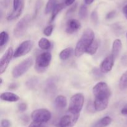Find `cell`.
I'll list each match as a JSON object with an SVG mask.
<instances>
[{
  "mask_svg": "<svg viewBox=\"0 0 127 127\" xmlns=\"http://www.w3.org/2000/svg\"><path fill=\"white\" fill-rule=\"evenodd\" d=\"M57 0H48L47 3V5H46L45 10V14H48L51 11H52L53 9L54 8L55 6L57 4H56L57 3Z\"/></svg>",
  "mask_w": 127,
  "mask_h": 127,
  "instance_id": "603a6c76",
  "label": "cell"
},
{
  "mask_svg": "<svg viewBox=\"0 0 127 127\" xmlns=\"http://www.w3.org/2000/svg\"><path fill=\"white\" fill-rule=\"evenodd\" d=\"M119 87L122 90H124L127 88V71L122 74L120 78V82H119Z\"/></svg>",
  "mask_w": 127,
  "mask_h": 127,
  "instance_id": "7402d4cb",
  "label": "cell"
},
{
  "mask_svg": "<svg viewBox=\"0 0 127 127\" xmlns=\"http://www.w3.org/2000/svg\"><path fill=\"white\" fill-rule=\"evenodd\" d=\"M1 125L2 127H10V126H11V122L8 120L4 119V120H2V121H1Z\"/></svg>",
  "mask_w": 127,
  "mask_h": 127,
  "instance_id": "4dcf8cb0",
  "label": "cell"
},
{
  "mask_svg": "<svg viewBox=\"0 0 127 127\" xmlns=\"http://www.w3.org/2000/svg\"><path fill=\"white\" fill-rule=\"evenodd\" d=\"M84 1L86 4H91L94 2V0H84Z\"/></svg>",
  "mask_w": 127,
  "mask_h": 127,
  "instance_id": "74e56055",
  "label": "cell"
},
{
  "mask_svg": "<svg viewBox=\"0 0 127 127\" xmlns=\"http://www.w3.org/2000/svg\"><path fill=\"white\" fill-rule=\"evenodd\" d=\"M79 116H76L69 114L62 117L57 124L58 127H73L76 124Z\"/></svg>",
  "mask_w": 127,
  "mask_h": 127,
  "instance_id": "8fae6325",
  "label": "cell"
},
{
  "mask_svg": "<svg viewBox=\"0 0 127 127\" xmlns=\"http://www.w3.org/2000/svg\"><path fill=\"white\" fill-rule=\"evenodd\" d=\"M112 120L110 117H104L94 123L91 127H107L111 124Z\"/></svg>",
  "mask_w": 127,
  "mask_h": 127,
  "instance_id": "2e32d148",
  "label": "cell"
},
{
  "mask_svg": "<svg viewBox=\"0 0 127 127\" xmlns=\"http://www.w3.org/2000/svg\"><path fill=\"white\" fill-rule=\"evenodd\" d=\"M53 26L52 25H50V26H47L43 30V33H44L45 35H46L47 37H49L52 35V32H53Z\"/></svg>",
  "mask_w": 127,
  "mask_h": 127,
  "instance_id": "4316f807",
  "label": "cell"
},
{
  "mask_svg": "<svg viewBox=\"0 0 127 127\" xmlns=\"http://www.w3.org/2000/svg\"><path fill=\"white\" fill-rule=\"evenodd\" d=\"M122 48V43L120 39H116L114 41L112 49V55L114 58H117L120 55Z\"/></svg>",
  "mask_w": 127,
  "mask_h": 127,
  "instance_id": "5bb4252c",
  "label": "cell"
},
{
  "mask_svg": "<svg viewBox=\"0 0 127 127\" xmlns=\"http://www.w3.org/2000/svg\"><path fill=\"white\" fill-rule=\"evenodd\" d=\"M93 92L95 100H109L111 94L109 86L104 82H99L95 84L93 88Z\"/></svg>",
  "mask_w": 127,
  "mask_h": 127,
  "instance_id": "3957f363",
  "label": "cell"
},
{
  "mask_svg": "<svg viewBox=\"0 0 127 127\" xmlns=\"http://www.w3.org/2000/svg\"><path fill=\"white\" fill-rule=\"evenodd\" d=\"M28 127H43V124L35 122H32Z\"/></svg>",
  "mask_w": 127,
  "mask_h": 127,
  "instance_id": "d6a6232c",
  "label": "cell"
},
{
  "mask_svg": "<svg viewBox=\"0 0 127 127\" xmlns=\"http://www.w3.org/2000/svg\"><path fill=\"white\" fill-rule=\"evenodd\" d=\"M93 74H94V75L95 76H97V77H99L100 78V76H102V72L100 71V69L99 70V69H97V68H95L93 69Z\"/></svg>",
  "mask_w": 127,
  "mask_h": 127,
  "instance_id": "f546056e",
  "label": "cell"
},
{
  "mask_svg": "<svg viewBox=\"0 0 127 127\" xmlns=\"http://www.w3.org/2000/svg\"><path fill=\"white\" fill-rule=\"evenodd\" d=\"M91 20L94 24H97L98 21V15L96 11H94L91 14Z\"/></svg>",
  "mask_w": 127,
  "mask_h": 127,
  "instance_id": "f1b7e54d",
  "label": "cell"
},
{
  "mask_svg": "<svg viewBox=\"0 0 127 127\" xmlns=\"http://www.w3.org/2000/svg\"><path fill=\"white\" fill-rule=\"evenodd\" d=\"M88 16V8L84 4H83L81 6L79 11V16L82 19H84L86 18Z\"/></svg>",
  "mask_w": 127,
  "mask_h": 127,
  "instance_id": "d4e9b609",
  "label": "cell"
},
{
  "mask_svg": "<svg viewBox=\"0 0 127 127\" xmlns=\"http://www.w3.org/2000/svg\"><path fill=\"white\" fill-rule=\"evenodd\" d=\"M37 83H38V81H37V79L33 78V79H31L28 80V81L26 83V85L28 88H31V89H33V88H35Z\"/></svg>",
  "mask_w": 127,
  "mask_h": 127,
  "instance_id": "484cf974",
  "label": "cell"
},
{
  "mask_svg": "<svg viewBox=\"0 0 127 127\" xmlns=\"http://www.w3.org/2000/svg\"><path fill=\"white\" fill-rule=\"evenodd\" d=\"M38 45L42 50H48L51 47V43L47 38H42L38 42Z\"/></svg>",
  "mask_w": 127,
  "mask_h": 127,
  "instance_id": "ffe728a7",
  "label": "cell"
},
{
  "mask_svg": "<svg viewBox=\"0 0 127 127\" xmlns=\"http://www.w3.org/2000/svg\"><path fill=\"white\" fill-rule=\"evenodd\" d=\"M67 105V99L64 96L62 95H58L55 100V105L58 109H63Z\"/></svg>",
  "mask_w": 127,
  "mask_h": 127,
  "instance_id": "e0dca14e",
  "label": "cell"
},
{
  "mask_svg": "<svg viewBox=\"0 0 127 127\" xmlns=\"http://www.w3.org/2000/svg\"><path fill=\"white\" fill-rule=\"evenodd\" d=\"M81 27V24L78 20L72 19L69 20L67 22L66 29V32L68 33H73L74 32H76Z\"/></svg>",
  "mask_w": 127,
  "mask_h": 127,
  "instance_id": "4fadbf2b",
  "label": "cell"
},
{
  "mask_svg": "<svg viewBox=\"0 0 127 127\" xmlns=\"http://www.w3.org/2000/svg\"></svg>",
  "mask_w": 127,
  "mask_h": 127,
  "instance_id": "f35d334b",
  "label": "cell"
},
{
  "mask_svg": "<svg viewBox=\"0 0 127 127\" xmlns=\"http://www.w3.org/2000/svg\"><path fill=\"white\" fill-rule=\"evenodd\" d=\"M76 7H77V4H75L74 6H72V7H71V8L69 9L68 10V11H67L66 14L67 15H69V14H71L72 13H73V12L75 11L76 9Z\"/></svg>",
  "mask_w": 127,
  "mask_h": 127,
  "instance_id": "1f68e13d",
  "label": "cell"
},
{
  "mask_svg": "<svg viewBox=\"0 0 127 127\" xmlns=\"http://www.w3.org/2000/svg\"><path fill=\"white\" fill-rule=\"evenodd\" d=\"M114 60L115 58L112 56L109 55L102 61L100 66V69L103 73H106L110 71L112 69L114 64Z\"/></svg>",
  "mask_w": 127,
  "mask_h": 127,
  "instance_id": "7c38bea8",
  "label": "cell"
},
{
  "mask_svg": "<svg viewBox=\"0 0 127 127\" xmlns=\"http://www.w3.org/2000/svg\"><path fill=\"white\" fill-rule=\"evenodd\" d=\"M31 16L26 15L22 17L19 21L17 23L16 27L14 29V35L16 38H19L22 37L26 33L30 23H31Z\"/></svg>",
  "mask_w": 127,
  "mask_h": 127,
  "instance_id": "8992f818",
  "label": "cell"
},
{
  "mask_svg": "<svg viewBox=\"0 0 127 127\" xmlns=\"http://www.w3.org/2000/svg\"><path fill=\"white\" fill-rule=\"evenodd\" d=\"M33 63V60L32 57H29L23 60L13 68L12 71V76L14 78H18L22 76L31 68Z\"/></svg>",
  "mask_w": 127,
  "mask_h": 127,
  "instance_id": "277c9868",
  "label": "cell"
},
{
  "mask_svg": "<svg viewBox=\"0 0 127 127\" xmlns=\"http://www.w3.org/2000/svg\"><path fill=\"white\" fill-rule=\"evenodd\" d=\"M74 1H75V0H65L64 3H65L66 6H71L74 3Z\"/></svg>",
  "mask_w": 127,
  "mask_h": 127,
  "instance_id": "e575fe53",
  "label": "cell"
},
{
  "mask_svg": "<svg viewBox=\"0 0 127 127\" xmlns=\"http://www.w3.org/2000/svg\"><path fill=\"white\" fill-rule=\"evenodd\" d=\"M84 102V97L81 93H77L71 97L68 112L76 116H79Z\"/></svg>",
  "mask_w": 127,
  "mask_h": 127,
  "instance_id": "7a4b0ae2",
  "label": "cell"
},
{
  "mask_svg": "<svg viewBox=\"0 0 127 127\" xmlns=\"http://www.w3.org/2000/svg\"><path fill=\"white\" fill-rule=\"evenodd\" d=\"M52 118L50 112L45 109H40L33 110L31 114V119L33 122L44 124L49 121Z\"/></svg>",
  "mask_w": 127,
  "mask_h": 127,
  "instance_id": "52a82bcc",
  "label": "cell"
},
{
  "mask_svg": "<svg viewBox=\"0 0 127 127\" xmlns=\"http://www.w3.org/2000/svg\"><path fill=\"white\" fill-rule=\"evenodd\" d=\"M123 13H124V16H125L126 19H127V4L125 5L123 8Z\"/></svg>",
  "mask_w": 127,
  "mask_h": 127,
  "instance_id": "8d00e7d4",
  "label": "cell"
},
{
  "mask_svg": "<svg viewBox=\"0 0 127 127\" xmlns=\"http://www.w3.org/2000/svg\"><path fill=\"white\" fill-rule=\"evenodd\" d=\"M73 53V49L72 48H66L65 49L63 50L62 52L60 53V58L62 60H68L71 56L72 55Z\"/></svg>",
  "mask_w": 127,
  "mask_h": 127,
  "instance_id": "d6986e66",
  "label": "cell"
},
{
  "mask_svg": "<svg viewBox=\"0 0 127 127\" xmlns=\"http://www.w3.org/2000/svg\"><path fill=\"white\" fill-rule=\"evenodd\" d=\"M65 3H59V4H57L55 6L54 8L52 10V16H51V19H50V22H52L55 19L56 17H57V15L63 9V8L65 6Z\"/></svg>",
  "mask_w": 127,
  "mask_h": 127,
  "instance_id": "ac0fdd59",
  "label": "cell"
},
{
  "mask_svg": "<svg viewBox=\"0 0 127 127\" xmlns=\"http://www.w3.org/2000/svg\"><path fill=\"white\" fill-rule=\"evenodd\" d=\"M94 38L95 34L93 30L91 29H87L85 30L75 47V55L77 57H79L84 53H86L87 50L94 41Z\"/></svg>",
  "mask_w": 127,
  "mask_h": 127,
  "instance_id": "6da1fadb",
  "label": "cell"
},
{
  "mask_svg": "<svg viewBox=\"0 0 127 127\" xmlns=\"http://www.w3.org/2000/svg\"><path fill=\"white\" fill-rule=\"evenodd\" d=\"M24 6V0H13V10L7 17V19L12 21L19 17L23 11Z\"/></svg>",
  "mask_w": 127,
  "mask_h": 127,
  "instance_id": "9c48e42d",
  "label": "cell"
},
{
  "mask_svg": "<svg viewBox=\"0 0 127 127\" xmlns=\"http://www.w3.org/2000/svg\"><path fill=\"white\" fill-rule=\"evenodd\" d=\"M121 113L122 115H127V105H125V106L123 107V109H122Z\"/></svg>",
  "mask_w": 127,
  "mask_h": 127,
  "instance_id": "d590c367",
  "label": "cell"
},
{
  "mask_svg": "<svg viewBox=\"0 0 127 127\" xmlns=\"http://www.w3.org/2000/svg\"><path fill=\"white\" fill-rule=\"evenodd\" d=\"M13 55V49L11 47H9L7 48V50L4 53L1 58V61H0V73L1 74H2L6 70Z\"/></svg>",
  "mask_w": 127,
  "mask_h": 127,
  "instance_id": "30bf717a",
  "label": "cell"
},
{
  "mask_svg": "<svg viewBox=\"0 0 127 127\" xmlns=\"http://www.w3.org/2000/svg\"><path fill=\"white\" fill-rule=\"evenodd\" d=\"M98 47H99V43L97 40H94L93 43L91 45L90 47L88 48V49L87 50L86 53L88 54L91 55H93L96 53Z\"/></svg>",
  "mask_w": 127,
  "mask_h": 127,
  "instance_id": "44dd1931",
  "label": "cell"
},
{
  "mask_svg": "<svg viewBox=\"0 0 127 127\" xmlns=\"http://www.w3.org/2000/svg\"><path fill=\"white\" fill-rule=\"evenodd\" d=\"M27 109V105L26 103L22 102L18 105V110L21 112H24L26 111Z\"/></svg>",
  "mask_w": 127,
  "mask_h": 127,
  "instance_id": "83f0119b",
  "label": "cell"
},
{
  "mask_svg": "<svg viewBox=\"0 0 127 127\" xmlns=\"http://www.w3.org/2000/svg\"><path fill=\"white\" fill-rule=\"evenodd\" d=\"M52 55L49 52H44L40 54L36 58L35 69L38 73L45 71L50 64Z\"/></svg>",
  "mask_w": 127,
  "mask_h": 127,
  "instance_id": "5b68a950",
  "label": "cell"
},
{
  "mask_svg": "<svg viewBox=\"0 0 127 127\" xmlns=\"http://www.w3.org/2000/svg\"><path fill=\"white\" fill-rule=\"evenodd\" d=\"M0 97H1V100L7 102H11L18 101L20 99L18 95L12 93H10V92L2 93L0 95Z\"/></svg>",
  "mask_w": 127,
  "mask_h": 127,
  "instance_id": "9a60e30c",
  "label": "cell"
},
{
  "mask_svg": "<svg viewBox=\"0 0 127 127\" xmlns=\"http://www.w3.org/2000/svg\"><path fill=\"white\" fill-rule=\"evenodd\" d=\"M115 11H111V12H109V13L107 14L106 18L107 19H112L113 17L115 16Z\"/></svg>",
  "mask_w": 127,
  "mask_h": 127,
  "instance_id": "836d02e7",
  "label": "cell"
},
{
  "mask_svg": "<svg viewBox=\"0 0 127 127\" xmlns=\"http://www.w3.org/2000/svg\"><path fill=\"white\" fill-rule=\"evenodd\" d=\"M33 43L32 40H25L22 42L16 48V51L14 53L13 57L15 58L21 57L27 55L29 52H31L33 47Z\"/></svg>",
  "mask_w": 127,
  "mask_h": 127,
  "instance_id": "ba28073f",
  "label": "cell"
},
{
  "mask_svg": "<svg viewBox=\"0 0 127 127\" xmlns=\"http://www.w3.org/2000/svg\"><path fill=\"white\" fill-rule=\"evenodd\" d=\"M9 40V35L5 31L1 32L0 34V47H2Z\"/></svg>",
  "mask_w": 127,
  "mask_h": 127,
  "instance_id": "cb8c5ba5",
  "label": "cell"
}]
</instances>
